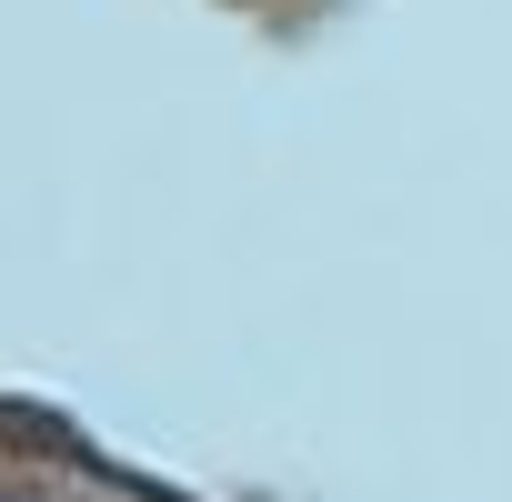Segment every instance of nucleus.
<instances>
[{
	"label": "nucleus",
	"mask_w": 512,
	"mask_h": 502,
	"mask_svg": "<svg viewBox=\"0 0 512 502\" xmlns=\"http://www.w3.org/2000/svg\"><path fill=\"white\" fill-rule=\"evenodd\" d=\"M0 502H11V492H0Z\"/></svg>",
	"instance_id": "f257e3e1"
}]
</instances>
